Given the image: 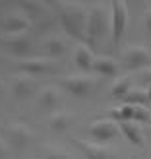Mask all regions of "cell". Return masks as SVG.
I'll list each match as a JSON object with an SVG mask.
<instances>
[{
	"mask_svg": "<svg viewBox=\"0 0 151 159\" xmlns=\"http://www.w3.org/2000/svg\"><path fill=\"white\" fill-rule=\"evenodd\" d=\"M74 146L85 155V159H110L109 148L103 144H95L89 140H74Z\"/></svg>",
	"mask_w": 151,
	"mask_h": 159,
	"instance_id": "obj_10",
	"label": "cell"
},
{
	"mask_svg": "<svg viewBox=\"0 0 151 159\" xmlns=\"http://www.w3.org/2000/svg\"><path fill=\"white\" fill-rule=\"evenodd\" d=\"M6 157H8V149L4 146V142L0 140V159H6Z\"/></svg>",
	"mask_w": 151,
	"mask_h": 159,
	"instance_id": "obj_26",
	"label": "cell"
},
{
	"mask_svg": "<svg viewBox=\"0 0 151 159\" xmlns=\"http://www.w3.org/2000/svg\"><path fill=\"white\" fill-rule=\"evenodd\" d=\"M93 70H95L97 74L105 76V78H114V76L118 74V66H116V62H114V60H110V58H97V60H95Z\"/></svg>",
	"mask_w": 151,
	"mask_h": 159,
	"instance_id": "obj_18",
	"label": "cell"
},
{
	"mask_svg": "<svg viewBox=\"0 0 151 159\" xmlns=\"http://www.w3.org/2000/svg\"><path fill=\"white\" fill-rule=\"evenodd\" d=\"M2 93H4V82L0 80V95H2Z\"/></svg>",
	"mask_w": 151,
	"mask_h": 159,
	"instance_id": "obj_28",
	"label": "cell"
},
{
	"mask_svg": "<svg viewBox=\"0 0 151 159\" xmlns=\"http://www.w3.org/2000/svg\"><path fill=\"white\" fill-rule=\"evenodd\" d=\"M18 70L23 72L25 76L33 78V76H43V74H49L52 70V64L47 62L43 58H25V60H20L18 62Z\"/></svg>",
	"mask_w": 151,
	"mask_h": 159,
	"instance_id": "obj_11",
	"label": "cell"
},
{
	"mask_svg": "<svg viewBox=\"0 0 151 159\" xmlns=\"http://www.w3.org/2000/svg\"><path fill=\"white\" fill-rule=\"evenodd\" d=\"M54 8H58V20L62 29L74 39H85V25H87V14L78 6L54 2Z\"/></svg>",
	"mask_w": 151,
	"mask_h": 159,
	"instance_id": "obj_1",
	"label": "cell"
},
{
	"mask_svg": "<svg viewBox=\"0 0 151 159\" xmlns=\"http://www.w3.org/2000/svg\"><path fill=\"white\" fill-rule=\"evenodd\" d=\"M128 23V12H126V2L122 0H113L110 2V37L113 43H118L126 31Z\"/></svg>",
	"mask_w": 151,
	"mask_h": 159,
	"instance_id": "obj_3",
	"label": "cell"
},
{
	"mask_svg": "<svg viewBox=\"0 0 151 159\" xmlns=\"http://www.w3.org/2000/svg\"><path fill=\"white\" fill-rule=\"evenodd\" d=\"M120 132L126 136V140L134 146H144V136H141V130L138 128L134 122H120L118 124Z\"/></svg>",
	"mask_w": 151,
	"mask_h": 159,
	"instance_id": "obj_16",
	"label": "cell"
},
{
	"mask_svg": "<svg viewBox=\"0 0 151 159\" xmlns=\"http://www.w3.org/2000/svg\"><path fill=\"white\" fill-rule=\"evenodd\" d=\"M74 64L79 72H91L93 66H95V57L89 47L85 45H78L76 51H74Z\"/></svg>",
	"mask_w": 151,
	"mask_h": 159,
	"instance_id": "obj_13",
	"label": "cell"
},
{
	"mask_svg": "<svg viewBox=\"0 0 151 159\" xmlns=\"http://www.w3.org/2000/svg\"><path fill=\"white\" fill-rule=\"evenodd\" d=\"M87 132H89L91 142L105 146L107 142L114 140L118 136L120 128H118V124L114 120H95V122L89 124V130H87Z\"/></svg>",
	"mask_w": 151,
	"mask_h": 159,
	"instance_id": "obj_4",
	"label": "cell"
},
{
	"mask_svg": "<svg viewBox=\"0 0 151 159\" xmlns=\"http://www.w3.org/2000/svg\"><path fill=\"white\" fill-rule=\"evenodd\" d=\"M66 43H64V39H60V37H49L45 41V54L47 57H51V58H58L62 57V54L66 52Z\"/></svg>",
	"mask_w": 151,
	"mask_h": 159,
	"instance_id": "obj_17",
	"label": "cell"
},
{
	"mask_svg": "<svg viewBox=\"0 0 151 159\" xmlns=\"http://www.w3.org/2000/svg\"><path fill=\"white\" fill-rule=\"evenodd\" d=\"M145 29H147L149 33H151V12L145 16Z\"/></svg>",
	"mask_w": 151,
	"mask_h": 159,
	"instance_id": "obj_27",
	"label": "cell"
},
{
	"mask_svg": "<svg viewBox=\"0 0 151 159\" xmlns=\"http://www.w3.org/2000/svg\"><path fill=\"white\" fill-rule=\"evenodd\" d=\"M132 80L130 78H120V80H116L114 82V85H113V89H110V95L113 97H116V99H126V95H128L132 89Z\"/></svg>",
	"mask_w": 151,
	"mask_h": 159,
	"instance_id": "obj_21",
	"label": "cell"
},
{
	"mask_svg": "<svg viewBox=\"0 0 151 159\" xmlns=\"http://www.w3.org/2000/svg\"><path fill=\"white\" fill-rule=\"evenodd\" d=\"M136 82L140 85H144V87H151V70H147V72H140L138 78H136Z\"/></svg>",
	"mask_w": 151,
	"mask_h": 159,
	"instance_id": "obj_24",
	"label": "cell"
},
{
	"mask_svg": "<svg viewBox=\"0 0 151 159\" xmlns=\"http://www.w3.org/2000/svg\"><path fill=\"white\" fill-rule=\"evenodd\" d=\"M29 25H31V21L23 14H10L0 21V27L8 35H23L29 29Z\"/></svg>",
	"mask_w": 151,
	"mask_h": 159,
	"instance_id": "obj_9",
	"label": "cell"
},
{
	"mask_svg": "<svg viewBox=\"0 0 151 159\" xmlns=\"http://www.w3.org/2000/svg\"><path fill=\"white\" fill-rule=\"evenodd\" d=\"M18 8L25 18H39L43 14V2H37V0H20Z\"/></svg>",
	"mask_w": 151,
	"mask_h": 159,
	"instance_id": "obj_19",
	"label": "cell"
},
{
	"mask_svg": "<svg viewBox=\"0 0 151 159\" xmlns=\"http://www.w3.org/2000/svg\"><path fill=\"white\" fill-rule=\"evenodd\" d=\"M110 25V21L107 20L105 10L101 8H93V10L87 14V25H85V41L91 47H95L103 37H105V31Z\"/></svg>",
	"mask_w": 151,
	"mask_h": 159,
	"instance_id": "obj_2",
	"label": "cell"
},
{
	"mask_svg": "<svg viewBox=\"0 0 151 159\" xmlns=\"http://www.w3.org/2000/svg\"><path fill=\"white\" fill-rule=\"evenodd\" d=\"M0 43L12 57H18V58L29 57L33 52V43H31V39L27 35H8Z\"/></svg>",
	"mask_w": 151,
	"mask_h": 159,
	"instance_id": "obj_7",
	"label": "cell"
},
{
	"mask_svg": "<svg viewBox=\"0 0 151 159\" xmlns=\"http://www.w3.org/2000/svg\"><path fill=\"white\" fill-rule=\"evenodd\" d=\"M74 122V115L70 113H52L51 120H49V128L54 134H64Z\"/></svg>",
	"mask_w": 151,
	"mask_h": 159,
	"instance_id": "obj_15",
	"label": "cell"
},
{
	"mask_svg": "<svg viewBox=\"0 0 151 159\" xmlns=\"http://www.w3.org/2000/svg\"><path fill=\"white\" fill-rule=\"evenodd\" d=\"M37 89V84H35V80L33 78H29V76H20V78H16L14 80V84H12V95H14V99H27L29 95H33Z\"/></svg>",
	"mask_w": 151,
	"mask_h": 159,
	"instance_id": "obj_12",
	"label": "cell"
},
{
	"mask_svg": "<svg viewBox=\"0 0 151 159\" xmlns=\"http://www.w3.org/2000/svg\"><path fill=\"white\" fill-rule=\"evenodd\" d=\"M126 105H132V107H145L149 101L147 97V91H140V89H132L128 95H126V99H124Z\"/></svg>",
	"mask_w": 151,
	"mask_h": 159,
	"instance_id": "obj_22",
	"label": "cell"
},
{
	"mask_svg": "<svg viewBox=\"0 0 151 159\" xmlns=\"http://www.w3.org/2000/svg\"><path fill=\"white\" fill-rule=\"evenodd\" d=\"M147 97H149V101H151V87H147Z\"/></svg>",
	"mask_w": 151,
	"mask_h": 159,
	"instance_id": "obj_29",
	"label": "cell"
},
{
	"mask_svg": "<svg viewBox=\"0 0 151 159\" xmlns=\"http://www.w3.org/2000/svg\"><path fill=\"white\" fill-rule=\"evenodd\" d=\"M37 105L41 111L45 113H52L54 109L58 107V93L52 85H47L39 91V97H37Z\"/></svg>",
	"mask_w": 151,
	"mask_h": 159,
	"instance_id": "obj_14",
	"label": "cell"
},
{
	"mask_svg": "<svg viewBox=\"0 0 151 159\" xmlns=\"http://www.w3.org/2000/svg\"><path fill=\"white\" fill-rule=\"evenodd\" d=\"M151 64V54L144 47H132L124 52V68L128 72H136Z\"/></svg>",
	"mask_w": 151,
	"mask_h": 159,
	"instance_id": "obj_8",
	"label": "cell"
},
{
	"mask_svg": "<svg viewBox=\"0 0 151 159\" xmlns=\"http://www.w3.org/2000/svg\"><path fill=\"white\" fill-rule=\"evenodd\" d=\"M60 85L64 87L70 95H74L78 99H83L93 91L95 82L91 78H87V76H72V78H64L60 82Z\"/></svg>",
	"mask_w": 151,
	"mask_h": 159,
	"instance_id": "obj_6",
	"label": "cell"
},
{
	"mask_svg": "<svg viewBox=\"0 0 151 159\" xmlns=\"http://www.w3.org/2000/svg\"><path fill=\"white\" fill-rule=\"evenodd\" d=\"M6 138H8V146H10L12 152L21 153L31 144V130L25 124H12L6 130Z\"/></svg>",
	"mask_w": 151,
	"mask_h": 159,
	"instance_id": "obj_5",
	"label": "cell"
},
{
	"mask_svg": "<svg viewBox=\"0 0 151 159\" xmlns=\"http://www.w3.org/2000/svg\"><path fill=\"white\" fill-rule=\"evenodd\" d=\"M134 120L151 124V113H149L145 107H136V111H134Z\"/></svg>",
	"mask_w": 151,
	"mask_h": 159,
	"instance_id": "obj_23",
	"label": "cell"
},
{
	"mask_svg": "<svg viewBox=\"0 0 151 159\" xmlns=\"http://www.w3.org/2000/svg\"><path fill=\"white\" fill-rule=\"evenodd\" d=\"M0 8H2V4H0Z\"/></svg>",
	"mask_w": 151,
	"mask_h": 159,
	"instance_id": "obj_30",
	"label": "cell"
},
{
	"mask_svg": "<svg viewBox=\"0 0 151 159\" xmlns=\"http://www.w3.org/2000/svg\"><path fill=\"white\" fill-rule=\"evenodd\" d=\"M134 111H136V107L132 105H122L118 109H110L109 115L114 118V120H118V124L120 122H132L134 120Z\"/></svg>",
	"mask_w": 151,
	"mask_h": 159,
	"instance_id": "obj_20",
	"label": "cell"
},
{
	"mask_svg": "<svg viewBox=\"0 0 151 159\" xmlns=\"http://www.w3.org/2000/svg\"><path fill=\"white\" fill-rule=\"evenodd\" d=\"M41 159H70V155L66 152H60V149H52V152H47Z\"/></svg>",
	"mask_w": 151,
	"mask_h": 159,
	"instance_id": "obj_25",
	"label": "cell"
}]
</instances>
